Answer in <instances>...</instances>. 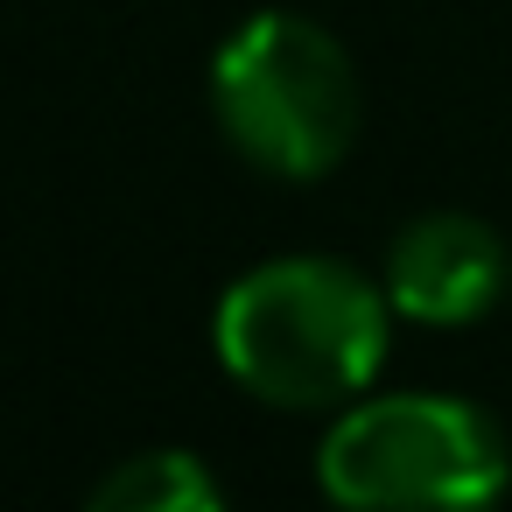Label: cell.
<instances>
[{
  "instance_id": "3",
  "label": "cell",
  "mask_w": 512,
  "mask_h": 512,
  "mask_svg": "<svg viewBox=\"0 0 512 512\" xmlns=\"http://www.w3.org/2000/svg\"><path fill=\"white\" fill-rule=\"evenodd\" d=\"M512 477L505 428L463 393H358L316 442L330 505H484Z\"/></svg>"
},
{
  "instance_id": "2",
  "label": "cell",
  "mask_w": 512,
  "mask_h": 512,
  "mask_svg": "<svg viewBox=\"0 0 512 512\" xmlns=\"http://www.w3.org/2000/svg\"><path fill=\"white\" fill-rule=\"evenodd\" d=\"M211 120L246 169L274 183H316L351 155L365 92L351 50L323 22L260 8L211 50Z\"/></svg>"
},
{
  "instance_id": "1",
  "label": "cell",
  "mask_w": 512,
  "mask_h": 512,
  "mask_svg": "<svg viewBox=\"0 0 512 512\" xmlns=\"http://www.w3.org/2000/svg\"><path fill=\"white\" fill-rule=\"evenodd\" d=\"M393 295L351 260L281 253L246 267L211 309V351L239 393L281 414H330L372 393L393 351Z\"/></svg>"
},
{
  "instance_id": "5",
  "label": "cell",
  "mask_w": 512,
  "mask_h": 512,
  "mask_svg": "<svg viewBox=\"0 0 512 512\" xmlns=\"http://www.w3.org/2000/svg\"><path fill=\"white\" fill-rule=\"evenodd\" d=\"M218 505L225 484L197 449H141L92 484V512H218Z\"/></svg>"
},
{
  "instance_id": "4",
  "label": "cell",
  "mask_w": 512,
  "mask_h": 512,
  "mask_svg": "<svg viewBox=\"0 0 512 512\" xmlns=\"http://www.w3.org/2000/svg\"><path fill=\"white\" fill-rule=\"evenodd\" d=\"M379 281L407 323L463 330L512 295V246L477 211H421L393 232Z\"/></svg>"
}]
</instances>
